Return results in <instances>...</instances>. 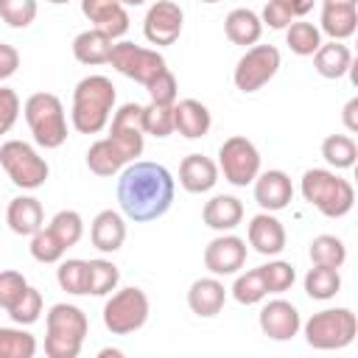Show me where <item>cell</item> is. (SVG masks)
<instances>
[{"label":"cell","mask_w":358,"mask_h":358,"mask_svg":"<svg viewBox=\"0 0 358 358\" xmlns=\"http://www.w3.org/2000/svg\"><path fill=\"white\" fill-rule=\"evenodd\" d=\"M173 176L159 162H129L117 179V201L126 218L145 224L165 215L173 204Z\"/></svg>","instance_id":"1"},{"label":"cell","mask_w":358,"mask_h":358,"mask_svg":"<svg viewBox=\"0 0 358 358\" xmlns=\"http://www.w3.org/2000/svg\"><path fill=\"white\" fill-rule=\"evenodd\" d=\"M115 106V84L106 76H87L73 90L70 120L81 134H98L109 123Z\"/></svg>","instance_id":"2"},{"label":"cell","mask_w":358,"mask_h":358,"mask_svg":"<svg viewBox=\"0 0 358 358\" xmlns=\"http://www.w3.org/2000/svg\"><path fill=\"white\" fill-rule=\"evenodd\" d=\"M48 336H45V352L50 358H76L81 352L84 336L90 330L87 313L78 305L56 302L48 310Z\"/></svg>","instance_id":"3"},{"label":"cell","mask_w":358,"mask_h":358,"mask_svg":"<svg viewBox=\"0 0 358 358\" xmlns=\"http://www.w3.org/2000/svg\"><path fill=\"white\" fill-rule=\"evenodd\" d=\"M302 196L308 204H313L327 218H341L355 204L352 185L324 168H310L302 173Z\"/></svg>","instance_id":"4"},{"label":"cell","mask_w":358,"mask_h":358,"mask_svg":"<svg viewBox=\"0 0 358 358\" xmlns=\"http://www.w3.org/2000/svg\"><path fill=\"white\" fill-rule=\"evenodd\" d=\"M25 123L36 140V145L42 148H59L67 140V117H64V106L53 92H34L25 106Z\"/></svg>","instance_id":"5"},{"label":"cell","mask_w":358,"mask_h":358,"mask_svg":"<svg viewBox=\"0 0 358 358\" xmlns=\"http://www.w3.org/2000/svg\"><path fill=\"white\" fill-rule=\"evenodd\" d=\"M358 333V319L350 308H327L305 322V341L313 350H341L352 344Z\"/></svg>","instance_id":"6"},{"label":"cell","mask_w":358,"mask_h":358,"mask_svg":"<svg viewBox=\"0 0 358 358\" xmlns=\"http://www.w3.org/2000/svg\"><path fill=\"white\" fill-rule=\"evenodd\" d=\"M0 165L8 173V179L22 190L42 187L48 173H50L48 162L36 154V148L22 143V140H8L0 145Z\"/></svg>","instance_id":"7"},{"label":"cell","mask_w":358,"mask_h":358,"mask_svg":"<svg viewBox=\"0 0 358 358\" xmlns=\"http://www.w3.org/2000/svg\"><path fill=\"white\" fill-rule=\"evenodd\" d=\"M148 319V296L140 288H120L103 305V324L112 336H129Z\"/></svg>","instance_id":"8"},{"label":"cell","mask_w":358,"mask_h":358,"mask_svg":"<svg viewBox=\"0 0 358 358\" xmlns=\"http://www.w3.org/2000/svg\"><path fill=\"white\" fill-rule=\"evenodd\" d=\"M218 168H221V173L229 185L246 187L260 173V154H257L252 140H246L241 134H232L218 148Z\"/></svg>","instance_id":"9"},{"label":"cell","mask_w":358,"mask_h":358,"mask_svg":"<svg viewBox=\"0 0 358 358\" xmlns=\"http://www.w3.org/2000/svg\"><path fill=\"white\" fill-rule=\"evenodd\" d=\"M280 70V50L274 45H252L235 64V87L241 92H257Z\"/></svg>","instance_id":"10"},{"label":"cell","mask_w":358,"mask_h":358,"mask_svg":"<svg viewBox=\"0 0 358 358\" xmlns=\"http://www.w3.org/2000/svg\"><path fill=\"white\" fill-rule=\"evenodd\" d=\"M109 62L117 73H123L126 78H134L137 84H148L159 70H165V59L162 53L151 50V48H140L134 42H117L112 45Z\"/></svg>","instance_id":"11"},{"label":"cell","mask_w":358,"mask_h":358,"mask_svg":"<svg viewBox=\"0 0 358 358\" xmlns=\"http://www.w3.org/2000/svg\"><path fill=\"white\" fill-rule=\"evenodd\" d=\"M143 137H145V131H143V106L140 103H123L112 115V131H109L112 145L123 154L126 162H134L143 154V145H145Z\"/></svg>","instance_id":"12"},{"label":"cell","mask_w":358,"mask_h":358,"mask_svg":"<svg viewBox=\"0 0 358 358\" xmlns=\"http://www.w3.org/2000/svg\"><path fill=\"white\" fill-rule=\"evenodd\" d=\"M182 25H185V11L179 8V3L173 0H157L145 20H143V34L151 45H173L182 34Z\"/></svg>","instance_id":"13"},{"label":"cell","mask_w":358,"mask_h":358,"mask_svg":"<svg viewBox=\"0 0 358 358\" xmlns=\"http://www.w3.org/2000/svg\"><path fill=\"white\" fill-rule=\"evenodd\" d=\"M246 263V241L238 235H218L204 249V266L215 277L235 274Z\"/></svg>","instance_id":"14"},{"label":"cell","mask_w":358,"mask_h":358,"mask_svg":"<svg viewBox=\"0 0 358 358\" xmlns=\"http://www.w3.org/2000/svg\"><path fill=\"white\" fill-rule=\"evenodd\" d=\"M302 327V319H299V310L285 302V299H271L268 305H263L260 310V330L263 336L274 338V341H288L299 333Z\"/></svg>","instance_id":"15"},{"label":"cell","mask_w":358,"mask_h":358,"mask_svg":"<svg viewBox=\"0 0 358 358\" xmlns=\"http://www.w3.org/2000/svg\"><path fill=\"white\" fill-rule=\"evenodd\" d=\"M294 199V185L285 171H266L255 176V201L266 213L285 210Z\"/></svg>","instance_id":"16"},{"label":"cell","mask_w":358,"mask_h":358,"mask_svg":"<svg viewBox=\"0 0 358 358\" xmlns=\"http://www.w3.org/2000/svg\"><path fill=\"white\" fill-rule=\"evenodd\" d=\"M249 246H255V252L260 255H280L285 249V227L280 224V218H274L271 213H257L252 221H249Z\"/></svg>","instance_id":"17"},{"label":"cell","mask_w":358,"mask_h":358,"mask_svg":"<svg viewBox=\"0 0 358 358\" xmlns=\"http://www.w3.org/2000/svg\"><path fill=\"white\" fill-rule=\"evenodd\" d=\"M210 126H213V117H210V109L201 101L185 98V101L173 103V131H179L182 137L199 140L210 131Z\"/></svg>","instance_id":"18"},{"label":"cell","mask_w":358,"mask_h":358,"mask_svg":"<svg viewBox=\"0 0 358 358\" xmlns=\"http://www.w3.org/2000/svg\"><path fill=\"white\" fill-rule=\"evenodd\" d=\"M218 182V165L204 154H187L179 165V185L187 193H207Z\"/></svg>","instance_id":"19"},{"label":"cell","mask_w":358,"mask_h":358,"mask_svg":"<svg viewBox=\"0 0 358 358\" xmlns=\"http://www.w3.org/2000/svg\"><path fill=\"white\" fill-rule=\"evenodd\" d=\"M224 302H227V288H224V282L215 280V277H201V280H196V282L190 285V291H187V305H190V310H193L196 316H201V319H210V316L221 313Z\"/></svg>","instance_id":"20"},{"label":"cell","mask_w":358,"mask_h":358,"mask_svg":"<svg viewBox=\"0 0 358 358\" xmlns=\"http://www.w3.org/2000/svg\"><path fill=\"white\" fill-rule=\"evenodd\" d=\"M6 224L11 227L14 235H34L36 229H42L45 227V213H42L39 199H34V196L11 199L8 210H6Z\"/></svg>","instance_id":"21"},{"label":"cell","mask_w":358,"mask_h":358,"mask_svg":"<svg viewBox=\"0 0 358 358\" xmlns=\"http://www.w3.org/2000/svg\"><path fill=\"white\" fill-rule=\"evenodd\" d=\"M90 241L98 252H117L126 241V224H123V215L115 213V210H101L95 218H92V227H90Z\"/></svg>","instance_id":"22"},{"label":"cell","mask_w":358,"mask_h":358,"mask_svg":"<svg viewBox=\"0 0 358 358\" xmlns=\"http://www.w3.org/2000/svg\"><path fill=\"white\" fill-rule=\"evenodd\" d=\"M201 218H204V224H207L210 229H215V232H229V229H235V227L243 221V204H241V199H235V196H213V199L204 204Z\"/></svg>","instance_id":"23"},{"label":"cell","mask_w":358,"mask_h":358,"mask_svg":"<svg viewBox=\"0 0 358 358\" xmlns=\"http://www.w3.org/2000/svg\"><path fill=\"white\" fill-rule=\"evenodd\" d=\"M224 34L232 45H257L263 34V22L252 8H232L224 20Z\"/></svg>","instance_id":"24"},{"label":"cell","mask_w":358,"mask_h":358,"mask_svg":"<svg viewBox=\"0 0 358 358\" xmlns=\"http://www.w3.org/2000/svg\"><path fill=\"white\" fill-rule=\"evenodd\" d=\"M313 67H316V73L322 78H341L352 67V53H350L347 45H341L336 39L333 42H322L319 50L313 53Z\"/></svg>","instance_id":"25"},{"label":"cell","mask_w":358,"mask_h":358,"mask_svg":"<svg viewBox=\"0 0 358 358\" xmlns=\"http://www.w3.org/2000/svg\"><path fill=\"white\" fill-rule=\"evenodd\" d=\"M112 42L115 39H109L101 28L81 31L73 39V56L81 64H106L109 62V53H112Z\"/></svg>","instance_id":"26"},{"label":"cell","mask_w":358,"mask_h":358,"mask_svg":"<svg viewBox=\"0 0 358 358\" xmlns=\"http://www.w3.org/2000/svg\"><path fill=\"white\" fill-rule=\"evenodd\" d=\"M319 22H322V31L330 39L341 42V39L355 34L358 11H355V6H322V20Z\"/></svg>","instance_id":"27"},{"label":"cell","mask_w":358,"mask_h":358,"mask_svg":"<svg viewBox=\"0 0 358 358\" xmlns=\"http://www.w3.org/2000/svg\"><path fill=\"white\" fill-rule=\"evenodd\" d=\"M123 165H129V162H126L123 154L112 145L109 137L95 140V143L90 145V151H87V168H90L95 176H115Z\"/></svg>","instance_id":"28"},{"label":"cell","mask_w":358,"mask_h":358,"mask_svg":"<svg viewBox=\"0 0 358 358\" xmlns=\"http://www.w3.org/2000/svg\"><path fill=\"white\" fill-rule=\"evenodd\" d=\"M117 280H120V271L112 260H87V294L92 296H103V294H112L117 288Z\"/></svg>","instance_id":"29"},{"label":"cell","mask_w":358,"mask_h":358,"mask_svg":"<svg viewBox=\"0 0 358 358\" xmlns=\"http://www.w3.org/2000/svg\"><path fill=\"white\" fill-rule=\"evenodd\" d=\"M341 288V274L338 268H330V266H316L305 274V294L310 299H333Z\"/></svg>","instance_id":"30"},{"label":"cell","mask_w":358,"mask_h":358,"mask_svg":"<svg viewBox=\"0 0 358 358\" xmlns=\"http://www.w3.org/2000/svg\"><path fill=\"white\" fill-rule=\"evenodd\" d=\"M322 157L327 159V165H333L336 171H347L355 165V157H358V145L352 137L347 134H330L324 137L322 143Z\"/></svg>","instance_id":"31"},{"label":"cell","mask_w":358,"mask_h":358,"mask_svg":"<svg viewBox=\"0 0 358 358\" xmlns=\"http://www.w3.org/2000/svg\"><path fill=\"white\" fill-rule=\"evenodd\" d=\"M310 260L316 266H330V268H341L347 260V246L341 238L336 235H316L310 241Z\"/></svg>","instance_id":"32"},{"label":"cell","mask_w":358,"mask_h":358,"mask_svg":"<svg viewBox=\"0 0 358 358\" xmlns=\"http://www.w3.org/2000/svg\"><path fill=\"white\" fill-rule=\"evenodd\" d=\"M285 42L291 48V53L296 56H313L322 45V31L313 22H291L285 28Z\"/></svg>","instance_id":"33"},{"label":"cell","mask_w":358,"mask_h":358,"mask_svg":"<svg viewBox=\"0 0 358 358\" xmlns=\"http://www.w3.org/2000/svg\"><path fill=\"white\" fill-rule=\"evenodd\" d=\"M36 338L22 327H0V358H34Z\"/></svg>","instance_id":"34"},{"label":"cell","mask_w":358,"mask_h":358,"mask_svg":"<svg viewBox=\"0 0 358 358\" xmlns=\"http://www.w3.org/2000/svg\"><path fill=\"white\" fill-rule=\"evenodd\" d=\"M48 227H50V232L62 241L64 249L76 246V243L81 241V235H84V221H81V215H78L76 210H59V213L50 218Z\"/></svg>","instance_id":"35"},{"label":"cell","mask_w":358,"mask_h":358,"mask_svg":"<svg viewBox=\"0 0 358 358\" xmlns=\"http://www.w3.org/2000/svg\"><path fill=\"white\" fill-rule=\"evenodd\" d=\"M143 131L154 137H168L173 131V103L151 101L148 106H143Z\"/></svg>","instance_id":"36"},{"label":"cell","mask_w":358,"mask_h":358,"mask_svg":"<svg viewBox=\"0 0 358 358\" xmlns=\"http://www.w3.org/2000/svg\"><path fill=\"white\" fill-rule=\"evenodd\" d=\"M266 294H268V291H266V282H263L260 268H252V271H246V274H238V280H235V285H232V296H235V302H241V305H257Z\"/></svg>","instance_id":"37"},{"label":"cell","mask_w":358,"mask_h":358,"mask_svg":"<svg viewBox=\"0 0 358 358\" xmlns=\"http://www.w3.org/2000/svg\"><path fill=\"white\" fill-rule=\"evenodd\" d=\"M64 252L67 249L50 232V227H42V229H36L31 235V255H34V260H39V263H59Z\"/></svg>","instance_id":"38"},{"label":"cell","mask_w":358,"mask_h":358,"mask_svg":"<svg viewBox=\"0 0 358 358\" xmlns=\"http://www.w3.org/2000/svg\"><path fill=\"white\" fill-rule=\"evenodd\" d=\"M56 280H59V288L67 291V294H87V260H78V257H70L59 266L56 271Z\"/></svg>","instance_id":"39"},{"label":"cell","mask_w":358,"mask_h":358,"mask_svg":"<svg viewBox=\"0 0 358 358\" xmlns=\"http://www.w3.org/2000/svg\"><path fill=\"white\" fill-rule=\"evenodd\" d=\"M260 274H263V282H266V291L268 294H282L296 280L294 266L285 263V260H268L266 266H260Z\"/></svg>","instance_id":"40"},{"label":"cell","mask_w":358,"mask_h":358,"mask_svg":"<svg viewBox=\"0 0 358 358\" xmlns=\"http://www.w3.org/2000/svg\"><path fill=\"white\" fill-rule=\"evenodd\" d=\"M0 20L11 28H28L36 20V0H0Z\"/></svg>","instance_id":"41"},{"label":"cell","mask_w":358,"mask_h":358,"mask_svg":"<svg viewBox=\"0 0 358 358\" xmlns=\"http://www.w3.org/2000/svg\"><path fill=\"white\" fill-rule=\"evenodd\" d=\"M42 313V294L36 288H25V294L8 308V316L17 322V324H34Z\"/></svg>","instance_id":"42"},{"label":"cell","mask_w":358,"mask_h":358,"mask_svg":"<svg viewBox=\"0 0 358 358\" xmlns=\"http://www.w3.org/2000/svg\"><path fill=\"white\" fill-rule=\"evenodd\" d=\"M145 90H148V95H151V101H157V103H176V76L165 67V70H159L148 84H145Z\"/></svg>","instance_id":"43"},{"label":"cell","mask_w":358,"mask_h":358,"mask_svg":"<svg viewBox=\"0 0 358 358\" xmlns=\"http://www.w3.org/2000/svg\"><path fill=\"white\" fill-rule=\"evenodd\" d=\"M28 282L20 271H0V308L8 310L22 294H25Z\"/></svg>","instance_id":"44"},{"label":"cell","mask_w":358,"mask_h":358,"mask_svg":"<svg viewBox=\"0 0 358 358\" xmlns=\"http://www.w3.org/2000/svg\"><path fill=\"white\" fill-rule=\"evenodd\" d=\"M20 117V95L8 87H0V134L11 131Z\"/></svg>","instance_id":"45"},{"label":"cell","mask_w":358,"mask_h":358,"mask_svg":"<svg viewBox=\"0 0 358 358\" xmlns=\"http://www.w3.org/2000/svg\"><path fill=\"white\" fill-rule=\"evenodd\" d=\"M291 20H294V14H291V8L285 6V0H268V3L263 6V17H260L263 25H268V28H274V31H282V28L291 25Z\"/></svg>","instance_id":"46"},{"label":"cell","mask_w":358,"mask_h":358,"mask_svg":"<svg viewBox=\"0 0 358 358\" xmlns=\"http://www.w3.org/2000/svg\"><path fill=\"white\" fill-rule=\"evenodd\" d=\"M117 8H123L120 0H81V11L90 22H95V28L103 25Z\"/></svg>","instance_id":"47"},{"label":"cell","mask_w":358,"mask_h":358,"mask_svg":"<svg viewBox=\"0 0 358 358\" xmlns=\"http://www.w3.org/2000/svg\"><path fill=\"white\" fill-rule=\"evenodd\" d=\"M109 39H117V36H123L126 31H129V14H126V8H117L103 25H98Z\"/></svg>","instance_id":"48"},{"label":"cell","mask_w":358,"mask_h":358,"mask_svg":"<svg viewBox=\"0 0 358 358\" xmlns=\"http://www.w3.org/2000/svg\"><path fill=\"white\" fill-rule=\"evenodd\" d=\"M17 67H20V53H17V48L0 42V81L8 78V76H14Z\"/></svg>","instance_id":"49"},{"label":"cell","mask_w":358,"mask_h":358,"mask_svg":"<svg viewBox=\"0 0 358 358\" xmlns=\"http://www.w3.org/2000/svg\"><path fill=\"white\" fill-rule=\"evenodd\" d=\"M341 117H344V126H347L350 131H358V98H350V101H347Z\"/></svg>","instance_id":"50"},{"label":"cell","mask_w":358,"mask_h":358,"mask_svg":"<svg viewBox=\"0 0 358 358\" xmlns=\"http://www.w3.org/2000/svg\"><path fill=\"white\" fill-rule=\"evenodd\" d=\"M313 3H316V0H285V6L291 8L294 17H305V14L313 8Z\"/></svg>","instance_id":"51"},{"label":"cell","mask_w":358,"mask_h":358,"mask_svg":"<svg viewBox=\"0 0 358 358\" xmlns=\"http://www.w3.org/2000/svg\"><path fill=\"white\" fill-rule=\"evenodd\" d=\"M322 6H358V0H322Z\"/></svg>","instance_id":"52"},{"label":"cell","mask_w":358,"mask_h":358,"mask_svg":"<svg viewBox=\"0 0 358 358\" xmlns=\"http://www.w3.org/2000/svg\"><path fill=\"white\" fill-rule=\"evenodd\" d=\"M106 355H115V358H117V355H120V350H101V358H106Z\"/></svg>","instance_id":"53"},{"label":"cell","mask_w":358,"mask_h":358,"mask_svg":"<svg viewBox=\"0 0 358 358\" xmlns=\"http://www.w3.org/2000/svg\"><path fill=\"white\" fill-rule=\"evenodd\" d=\"M145 0H120V6H143Z\"/></svg>","instance_id":"54"},{"label":"cell","mask_w":358,"mask_h":358,"mask_svg":"<svg viewBox=\"0 0 358 358\" xmlns=\"http://www.w3.org/2000/svg\"><path fill=\"white\" fill-rule=\"evenodd\" d=\"M48 3H56V6H62V3H70V0H48Z\"/></svg>","instance_id":"55"},{"label":"cell","mask_w":358,"mask_h":358,"mask_svg":"<svg viewBox=\"0 0 358 358\" xmlns=\"http://www.w3.org/2000/svg\"><path fill=\"white\" fill-rule=\"evenodd\" d=\"M201 3H218V0H201Z\"/></svg>","instance_id":"56"}]
</instances>
